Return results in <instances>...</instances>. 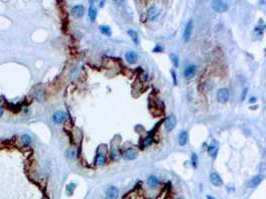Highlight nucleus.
<instances>
[{"mask_svg": "<svg viewBox=\"0 0 266 199\" xmlns=\"http://www.w3.org/2000/svg\"><path fill=\"white\" fill-rule=\"evenodd\" d=\"M211 7L212 9L214 10L215 12H225L227 10V4L223 1H218V0H215V1L211 2Z\"/></svg>", "mask_w": 266, "mask_h": 199, "instance_id": "f257e3e1", "label": "nucleus"}, {"mask_svg": "<svg viewBox=\"0 0 266 199\" xmlns=\"http://www.w3.org/2000/svg\"><path fill=\"white\" fill-rule=\"evenodd\" d=\"M193 20H188V23L185 27V31H183V40L185 42L190 40L191 34H193Z\"/></svg>", "mask_w": 266, "mask_h": 199, "instance_id": "f03ea898", "label": "nucleus"}, {"mask_svg": "<svg viewBox=\"0 0 266 199\" xmlns=\"http://www.w3.org/2000/svg\"><path fill=\"white\" fill-rule=\"evenodd\" d=\"M217 101L219 103H226L227 101L229 100V97H230V94H229V91L225 88H222L220 90H218L217 92Z\"/></svg>", "mask_w": 266, "mask_h": 199, "instance_id": "7ed1b4c3", "label": "nucleus"}, {"mask_svg": "<svg viewBox=\"0 0 266 199\" xmlns=\"http://www.w3.org/2000/svg\"><path fill=\"white\" fill-rule=\"evenodd\" d=\"M175 124H177V119H175L174 116H169L164 121V127H166V132H171V130H174L175 127Z\"/></svg>", "mask_w": 266, "mask_h": 199, "instance_id": "20e7f679", "label": "nucleus"}, {"mask_svg": "<svg viewBox=\"0 0 266 199\" xmlns=\"http://www.w3.org/2000/svg\"><path fill=\"white\" fill-rule=\"evenodd\" d=\"M209 180L214 185V186H221L223 184V181L221 179V176L217 172H211L209 174Z\"/></svg>", "mask_w": 266, "mask_h": 199, "instance_id": "39448f33", "label": "nucleus"}, {"mask_svg": "<svg viewBox=\"0 0 266 199\" xmlns=\"http://www.w3.org/2000/svg\"><path fill=\"white\" fill-rule=\"evenodd\" d=\"M196 73V65H188V67L183 70V77L185 79H191Z\"/></svg>", "mask_w": 266, "mask_h": 199, "instance_id": "423d86ee", "label": "nucleus"}, {"mask_svg": "<svg viewBox=\"0 0 266 199\" xmlns=\"http://www.w3.org/2000/svg\"><path fill=\"white\" fill-rule=\"evenodd\" d=\"M119 196V189L115 186H110L106 191L107 199H117Z\"/></svg>", "mask_w": 266, "mask_h": 199, "instance_id": "0eeeda50", "label": "nucleus"}, {"mask_svg": "<svg viewBox=\"0 0 266 199\" xmlns=\"http://www.w3.org/2000/svg\"><path fill=\"white\" fill-rule=\"evenodd\" d=\"M262 180H263V175H261V174H257V175L253 176L250 180H249L247 186L250 188H254V187L258 186V185L261 183Z\"/></svg>", "mask_w": 266, "mask_h": 199, "instance_id": "6e6552de", "label": "nucleus"}, {"mask_svg": "<svg viewBox=\"0 0 266 199\" xmlns=\"http://www.w3.org/2000/svg\"><path fill=\"white\" fill-rule=\"evenodd\" d=\"M71 13L74 17L80 18L84 15V6L83 5H75L72 9H71Z\"/></svg>", "mask_w": 266, "mask_h": 199, "instance_id": "1a4fd4ad", "label": "nucleus"}, {"mask_svg": "<svg viewBox=\"0 0 266 199\" xmlns=\"http://www.w3.org/2000/svg\"><path fill=\"white\" fill-rule=\"evenodd\" d=\"M66 118H67V116H66V113H64V111H56L54 114H53V122H56V124H61V122H63L66 119Z\"/></svg>", "mask_w": 266, "mask_h": 199, "instance_id": "9d476101", "label": "nucleus"}, {"mask_svg": "<svg viewBox=\"0 0 266 199\" xmlns=\"http://www.w3.org/2000/svg\"><path fill=\"white\" fill-rule=\"evenodd\" d=\"M137 151H135V149L133 148H129L127 149V151H124V154H123V156H124L125 159H128V160H133L135 159L137 157Z\"/></svg>", "mask_w": 266, "mask_h": 199, "instance_id": "9b49d317", "label": "nucleus"}, {"mask_svg": "<svg viewBox=\"0 0 266 199\" xmlns=\"http://www.w3.org/2000/svg\"><path fill=\"white\" fill-rule=\"evenodd\" d=\"M158 15H160V11H158V8L155 6H152L149 9V11H148V17H149L150 20H152V21H153L155 19H157Z\"/></svg>", "mask_w": 266, "mask_h": 199, "instance_id": "f8f14e48", "label": "nucleus"}, {"mask_svg": "<svg viewBox=\"0 0 266 199\" xmlns=\"http://www.w3.org/2000/svg\"><path fill=\"white\" fill-rule=\"evenodd\" d=\"M126 60L130 63V64H135L138 60V55L136 54V52L134 51H129L126 53Z\"/></svg>", "mask_w": 266, "mask_h": 199, "instance_id": "ddd939ff", "label": "nucleus"}, {"mask_svg": "<svg viewBox=\"0 0 266 199\" xmlns=\"http://www.w3.org/2000/svg\"><path fill=\"white\" fill-rule=\"evenodd\" d=\"M188 133L186 130H182V132L180 133V137H179V143L182 146L185 145L186 143H188Z\"/></svg>", "mask_w": 266, "mask_h": 199, "instance_id": "4468645a", "label": "nucleus"}, {"mask_svg": "<svg viewBox=\"0 0 266 199\" xmlns=\"http://www.w3.org/2000/svg\"><path fill=\"white\" fill-rule=\"evenodd\" d=\"M90 8H89V17L92 21L96 20V17H97V9L95 8L94 4H93V1L90 2Z\"/></svg>", "mask_w": 266, "mask_h": 199, "instance_id": "2eb2a0df", "label": "nucleus"}, {"mask_svg": "<svg viewBox=\"0 0 266 199\" xmlns=\"http://www.w3.org/2000/svg\"><path fill=\"white\" fill-rule=\"evenodd\" d=\"M106 161V156L104 155L102 152H98L97 155H96L95 158V163L98 165H103Z\"/></svg>", "mask_w": 266, "mask_h": 199, "instance_id": "dca6fc26", "label": "nucleus"}, {"mask_svg": "<svg viewBox=\"0 0 266 199\" xmlns=\"http://www.w3.org/2000/svg\"><path fill=\"white\" fill-rule=\"evenodd\" d=\"M158 179L157 176L150 175L149 178H148V185H149L150 187L153 188V187L158 186Z\"/></svg>", "mask_w": 266, "mask_h": 199, "instance_id": "f3484780", "label": "nucleus"}, {"mask_svg": "<svg viewBox=\"0 0 266 199\" xmlns=\"http://www.w3.org/2000/svg\"><path fill=\"white\" fill-rule=\"evenodd\" d=\"M128 34L130 35V37L133 39L134 43H135L136 45H139L140 41H139V36H138V33H137L136 31H134V30H129L128 31Z\"/></svg>", "mask_w": 266, "mask_h": 199, "instance_id": "a211bd4d", "label": "nucleus"}, {"mask_svg": "<svg viewBox=\"0 0 266 199\" xmlns=\"http://www.w3.org/2000/svg\"><path fill=\"white\" fill-rule=\"evenodd\" d=\"M100 31H101V33H103L104 35H106V36H108V37H110L112 35V30H111V28H110L109 26H107V25H102V26H100Z\"/></svg>", "mask_w": 266, "mask_h": 199, "instance_id": "6ab92c4d", "label": "nucleus"}, {"mask_svg": "<svg viewBox=\"0 0 266 199\" xmlns=\"http://www.w3.org/2000/svg\"><path fill=\"white\" fill-rule=\"evenodd\" d=\"M169 57H171V60H172V64H174V66L175 68L179 67V65H180V58H179V56H177V54H174V53H172Z\"/></svg>", "mask_w": 266, "mask_h": 199, "instance_id": "aec40b11", "label": "nucleus"}, {"mask_svg": "<svg viewBox=\"0 0 266 199\" xmlns=\"http://www.w3.org/2000/svg\"><path fill=\"white\" fill-rule=\"evenodd\" d=\"M152 143H153V137H152V135H148V137L145 138L144 140H142V148H147V146L150 145Z\"/></svg>", "mask_w": 266, "mask_h": 199, "instance_id": "412c9836", "label": "nucleus"}, {"mask_svg": "<svg viewBox=\"0 0 266 199\" xmlns=\"http://www.w3.org/2000/svg\"><path fill=\"white\" fill-rule=\"evenodd\" d=\"M217 151H218V148H216V145H214V144H210L208 146V152H209V154L211 156H215Z\"/></svg>", "mask_w": 266, "mask_h": 199, "instance_id": "4be33fe9", "label": "nucleus"}, {"mask_svg": "<svg viewBox=\"0 0 266 199\" xmlns=\"http://www.w3.org/2000/svg\"><path fill=\"white\" fill-rule=\"evenodd\" d=\"M111 156H112V158L113 159H119V157H120V153H119V151H118V149L117 148H113L112 149V152H111Z\"/></svg>", "mask_w": 266, "mask_h": 199, "instance_id": "5701e85b", "label": "nucleus"}, {"mask_svg": "<svg viewBox=\"0 0 266 199\" xmlns=\"http://www.w3.org/2000/svg\"><path fill=\"white\" fill-rule=\"evenodd\" d=\"M21 140H22V141H23V143L25 144H29L30 143H31V137H29L28 135H22L21 137Z\"/></svg>", "mask_w": 266, "mask_h": 199, "instance_id": "b1692460", "label": "nucleus"}, {"mask_svg": "<svg viewBox=\"0 0 266 199\" xmlns=\"http://www.w3.org/2000/svg\"><path fill=\"white\" fill-rule=\"evenodd\" d=\"M197 160H198V157H197L196 153L191 154V164H193V167H196L197 165Z\"/></svg>", "mask_w": 266, "mask_h": 199, "instance_id": "393cba45", "label": "nucleus"}, {"mask_svg": "<svg viewBox=\"0 0 266 199\" xmlns=\"http://www.w3.org/2000/svg\"><path fill=\"white\" fill-rule=\"evenodd\" d=\"M163 51H164V48L160 45H156L155 48L153 49V52H155V53H161Z\"/></svg>", "mask_w": 266, "mask_h": 199, "instance_id": "a878e982", "label": "nucleus"}, {"mask_svg": "<svg viewBox=\"0 0 266 199\" xmlns=\"http://www.w3.org/2000/svg\"><path fill=\"white\" fill-rule=\"evenodd\" d=\"M172 75V79H174V85H177V74H175V71L174 70H172L171 71Z\"/></svg>", "mask_w": 266, "mask_h": 199, "instance_id": "bb28decb", "label": "nucleus"}, {"mask_svg": "<svg viewBox=\"0 0 266 199\" xmlns=\"http://www.w3.org/2000/svg\"><path fill=\"white\" fill-rule=\"evenodd\" d=\"M246 94H247V89H245L244 91H243V96H241V101L244 100V98L246 96Z\"/></svg>", "mask_w": 266, "mask_h": 199, "instance_id": "cd10ccee", "label": "nucleus"}, {"mask_svg": "<svg viewBox=\"0 0 266 199\" xmlns=\"http://www.w3.org/2000/svg\"><path fill=\"white\" fill-rule=\"evenodd\" d=\"M206 199H215V198H213L212 196H209V195H207L206 196Z\"/></svg>", "mask_w": 266, "mask_h": 199, "instance_id": "c85d7f7f", "label": "nucleus"}, {"mask_svg": "<svg viewBox=\"0 0 266 199\" xmlns=\"http://www.w3.org/2000/svg\"><path fill=\"white\" fill-rule=\"evenodd\" d=\"M2 114H3V110H2V109H0V117L2 116Z\"/></svg>", "mask_w": 266, "mask_h": 199, "instance_id": "c756f323", "label": "nucleus"}, {"mask_svg": "<svg viewBox=\"0 0 266 199\" xmlns=\"http://www.w3.org/2000/svg\"><path fill=\"white\" fill-rule=\"evenodd\" d=\"M250 102H255V98H251Z\"/></svg>", "mask_w": 266, "mask_h": 199, "instance_id": "7c9ffc66", "label": "nucleus"}, {"mask_svg": "<svg viewBox=\"0 0 266 199\" xmlns=\"http://www.w3.org/2000/svg\"><path fill=\"white\" fill-rule=\"evenodd\" d=\"M177 199H182V198H177Z\"/></svg>", "mask_w": 266, "mask_h": 199, "instance_id": "2f4dec72", "label": "nucleus"}]
</instances>
